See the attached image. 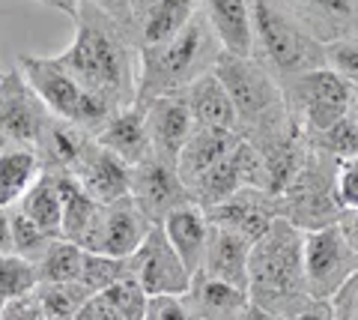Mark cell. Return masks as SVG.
Returning <instances> with one entry per match:
<instances>
[{
	"label": "cell",
	"mask_w": 358,
	"mask_h": 320,
	"mask_svg": "<svg viewBox=\"0 0 358 320\" xmlns=\"http://www.w3.org/2000/svg\"><path fill=\"white\" fill-rule=\"evenodd\" d=\"M334 192H338L343 213H355L358 209V156L338 159V168H334Z\"/></svg>",
	"instance_id": "obj_38"
},
{
	"label": "cell",
	"mask_w": 358,
	"mask_h": 320,
	"mask_svg": "<svg viewBox=\"0 0 358 320\" xmlns=\"http://www.w3.org/2000/svg\"><path fill=\"white\" fill-rule=\"evenodd\" d=\"M200 9H203L224 51L239 54V57H254L251 0H200Z\"/></svg>",
	"instance_id": "obj_23"
},
{
	"label": "cell",
	"mask_w": 358,
	"mask_h": 320,
	"mask_svg": "<svg viewBox=\"0 0 358 320\" xmlns=\"http://www.w3.org/2000/svg\"><path fill=\"white\" fill-rule=\"evenodd\" d=\"M310 147L329 153V156H334V159L358 156V117L346 114L338 126H331L329 132H322V135L310 138Z\"/></svg>",
	"instance_id": "obj_36"
},
{
	"label": "cell",
	"mask_w": 358,
	"mask_h": 320,
	"mask_svg": "<svg viewBox=\"0 0 358 320\" xmlns=\"http://www.w3.org/2000/svg\"><path fill=\"white\" fill-rule=\"evenodd\" d=\"M96 144H102L105 150L120 156L126 165H131V168H138L141 162H147L152 156V141H150L143 108L131 105V108L114 111L105 123V129L96 135Z\"/></svg>",
	"instance_id": "obj_22"
},
{
	"label": "cell",
	"mask_w": 358,
	"mask_h": 320,
	"mask_svg": "<svg viewBox=\"0 0 358 320\" xmlns=\"http://www.w3.org/2000/svg\"><path fill=\"white\" fill-rule=\"evenodd\" d=\"M355 30H358V25H355Z\"/></svg>",
	"instance_id": "obj_53"
},
{
	"label": "cell",
	"mask_w": 358,
	"mask_h": 320,
	"mask_svg": "<svg viewBox=\"0 0 358 320\" xmlns=\"http://www.w3.org/2000/svg\"><path fill=\"white\" fill-rule=\"evenodd\" d=\"M329 302L334 308V320H358V272L331 296Z\"/></svg>",
	"instance_id": "obj_42"
},
{
	"label": "cell",
	"mask_w": 358,
	"mask_h": 320,
	"mask_svg": "<svg viewBox=\"0 0 358 320\" xmlns=\"http://www.w3.org/2000/svg\"><path fill=\"white\" fill-rule=\"evenodd\" d=\"M54 239H60V237L45 234L42 228H36L27 216H21L18 209L13 207V251H15V255H21L30 263H36Z\"/></svg>",
	"instance_id": "obj_35"
},
{
	"label": "cell",
	"mask_w": 358,
	"mask_h": 320,
	"mask_svg": "<svg viewBox=\"0 0 358 320\" xmlns=\"http://www.w3.org/2000/svg\"><path fill=\"white\" fill-rule=\"evenodd\" d=\"M60 192H63V228L60 237L75 242L84 251H99L102 246V228H105V207L96 197L84 192V186L72 174H60Z\"/></svg>",
	"instance_id": "obj_15"
},
{
	"label": "cell",
	"mask_w": 358,
	"mask_h": 320,
	"mask_svg": "<svg viewBox=\"0 0 358 320\" xmlns=\"http://www.w3.org/2000/svg\"><path fill=\"white\" fill-rule=\"evenodd\" d=\"M39 288L36 267L15 251H0V300H18Z\"/></svg>",
	"instance_id": "obj_31"
},
{
	"label": "cell",
	"mask_w": 358,
	"mask_h": 320,
	"mask_svg": "<svg viewBox=\"0 0 358 320\" xmlns=\"http://www.w3.org/2000/svg\"><path fill=\"white\" fill-rule=\"evenodd\" d=\"M251 246L254 242L248 237L209 222V239H206V255H203V267H200V272L248 293Z\"/></svg>",
	"instance_id": "obj_18"
},
{
	"label": "cell",
	"mask_w": 358,
	"mask_h": 320,
	"mask_svg": "<svg viewBox=\"0 0 358 320\" xmlns=\"http://www.w3.org/2000/svg\"><path fill=\"white\" fill-rule=\"evenodd\" d=\"M221 42L209 27L203 9L188 21V27L162 48L138 51V105L155 96L182 93L197 78L215 69Z\"/></svg>",
	"instance_id": "obj_3"
},
{
	"label": "cell",
	"mask_w": 358,
	"mask_h": 320,
	"mask_svg": "<svg viewBox=\"0 0 358 320\" xmlns=\"http://www.w3.org/2000/svg\"><path fill=\"white\" fill-rule=\"evenodd\" d=\"M164 237L171 239V246L176 249V255L182 258L188 272L197 275L203 267L206 255V239H209V218L194 201H188L182 207H176L171 216L162 222Z\"/></svg>",
	"instance_id": "obj_25"
},
{
	"label": "cell",
	"mask_w": 358,
	"mask_h": 320,
	"mask_svg": "<svg viewBox=\"0 0 358 320\" xmlns=\"http://www.w3.org/2000/svg\"><path fill=\"white\" fill-rule=\"evenodd\" d=\"M281 90L289 120L308 141L338 126L352 105V84H346L326 66L281 81Z\"/></svg>",
	"instance_id": "obj_7"
},
{
	"label": "cell",
	"mask_w": 358,
	"mask_h": 320,
	"mask_svg": "<svg viewBox=\"0 0 358 320\" xmlns=\"http://www.w3.org/2000/svg\"><path fill=\"white\" fill-rule=\"evenodd\" d=\"M152 222L150 216L138 207V201L129 195L122 201H114L105 207V228H102V246L96 255L110 258H131L150 237Z\"/></svg>",
	"instance_id": "obj_19"
},
{
	"label": "cell",
	"mask_w": 358,
	"mask_h": 320,
	"mask_svg": "<svg viewBox=\"0 0 358 320\" xmlns=\"http://www.w3.org/2000/svg\"><path fill=\"white\" fill-rule=\"evenodd\" d=\"M334 168H338V159L310 147L296 180L281 195L287 222H293L299 230H320L338 225L346 216L338 201V192H334Z\"/></svg>",
	"instance_id": "obj_8"
},
{
	"label": "cell",
	"mask_w": 358,
	"mask_h": 320,
	"mask_svg": "<svg viewBox=\"0 0 358 320\" xmlns=\"http://www.w3.org/2000/svg\"><path fill=\"white\" fill-rule=\"evenodd\" d=\"M287 320H334V308L329 300H308L301 308H296Z\"/></svg>",
	"instance_id": "obj_44"
},
{
	"label": "cell",
	"mask_w": 358,
	"mask_h": 320,
	"mask_svg": "<svg viewBox=\"0 0 358 320\" xmlns=\"http://www.w3.org/2000/svg\"><path fill=\"white\" fill-rule=\"evenodd\" d=\"M129 267L131 279H138L150 296H185L194 279L171 246V239L164 237L162 225H152L143 246L129 258Z\"/></svg>",
	"instance_id": "obj_10"
},
{
	"label": "cell",
	"mask_w": 358,
	"mask_h": 320,
	"mask_svg": "<svg viewBox=\"0 0 358 320\" xmlns=\"http://www.w3.org/2000/svg\"><path fill=\"white\" fill-rule=\"evenodd\" d=\"M212 72L227 87L230 102L236 108V129L245 141L263 144V141L293 129L281 84L260 60L221 51Z\"/></svg>",
	"instance_id": "obj_4"
},
{
	"label": "cell",
	"mask_w": 358,
	"mask_h": 320,
	"mask_svg": "<svg viewBox=\"0 0 358 320\" xmlns=\"http://www.w3.org/2000/svg\"><path fill=\"white\" fill-rule=\"evenodd\" d=\"M0 75H3V72H0Z\"/></svg>",
	"instance_id": "obj_54"
},
{
	"label": "cell",
	"mask_w": 358,
	"mask_h": 320,
	"mask_svg": "<svg viewBox=\"0 0 358 320\" xmlns=\"http://www.w3.org/2000/svg\"><path fill=\"white\" fill-rule=\"evenodd\" d=\"M203 213L212 225L230 228L254 242L266 234L275 218H284V207L278 195H268L263 189H242L239 195L227 197L224 204L212 209H203Z\"/></svg>",
	"instance_id": "obj_13"
},
{
	"label": "cell",
	"mask_w": 358,
	"mask_h": 320,
	"mask_svg": "<svg viewBox=\"0 0 358 320\" xmlns=\"http://www.w3.org/2000/svg\"><path fill=\"white\" fill-rule=\"evenodd\" d=\"M281 4L322 46L358 33V0H281Z\"/></svg>",
	"instance_id": "obj_20"
},
{
	"label": "cell",
	"mask_w": 358,
	"mask_h": 320,
	"mask_svg": "<svg viewBox=\"0 0 358 320\" xmlns=\"http://www.w3.org/2000/svg\"><path fill=\"white\" fill-rule=\"evenodd\" d=\"M69 48L54 54L72 78L110 108L138 105V46L129 30L99 6H78Z\"/></svg>",
	"instance_id": "obj_1"
},
{
	"label": "cell",
	"mask_w": 358,
	"mask_h": 320,
	"mask_svg": "<svg viewBox=\"0 0 358 320\" xmlns=\"http://www.w3.org/2000/svg\"><path fill=\"white\" fill-rule=\"evenodd\" d=\"M200 13V0H143L131 27V39L138 51L162 48L179 36L188 21Z\"/></svg>",
	"instance_id": "obj_17"
},
{
	"label": "cell",
	"mask_w": 358,
	"mask_h": 320,
	"mask_svg": "<svg viewBox=\"0 0 358 320\" xmlns=\"http://www.w3.org/2000/svg\"><path fill=\"white\" fill-rule=\"evenodd\" d=\"M185 302L192 305L197 320H236L251 305L245 291L233 288V284H224L218 279H209L203 272H197L192 279Z\"/></svg>",
	"instance_id": "obj_27"
},
{
	"label": "cell",
	"mask_w": 358,
	"mask_h": 320,
	"mask_svg": "<svg viewBox=\"0 0 358 320\" xmlns=\"http://www.w3.org/2000/svg\"><path fill=\"white\" fill-rule=\"evenodd\" d=\"M72 320H120V314L114 312V305H110L102 293H93L90 300L78 308Z\"/></svg>",
	"instance_id": "obj_43"
},
{
	"label": "cell",
	"mask_w": 358,
	"mask_h": 320,
	"mask_svg": "<svg viewBox=\"0 0 358 320\" xmlns=\"http://www.w3.org/2000/svg\"><path fill=\"white\" fill-rule=\"evenodd\" d=\"M341 228H343L346 239H350V246L358 251V209H355V213H346L341 218Z\"/></svg>",
	"instance_id": "obj_46"
},
{
	"label": "cell",
	"mask_w": 358,
	"mask_h": 320,
	"mask_svg": "<svg viewBox=\"0 0 358 320\" xmlns=\"http://www.w3.org/2000/svg\"><path fill=\"white\" fill-rule=\"evenodd\" d=\"M105 300L114 305V312L120 314V320H143V312H147V302H150V293L141 288L138 279H120L114 281L110 288L102 291Z\"/></svg>",
	"instance_id": "obj_34"
},
{
	"label": "cell",
	"mask_w": 358,
	"mask_h": 320,
	"mask_svg": "<svg viewBox=\"0 0 358 320\" xmlns=\"http://www.w3.org/2000/svg\"><path fill=\"white\" fill-rule=\"evenodd\" d=\"M326 69L341 75L346 84L358 87V33L326 42Z\"/></svg>",
	"instance_id": "obj_37"
},
{
	"label": "cell",
	"mask_w": 358,
	"mask_h": 320,
	"mask_svg": "<svg viewBox=\"0 0 358 320\" xmlns=\"http://www.w3.org/2000/svg\"><path fill=\"white\" fill-rule=\"evenodd\" d=\"M185 102L192 108L194 126L197 129H236V108L230 102L227 87L221 84L215 72H206L203 78H197L192 87H185Z\"/></svg>",
	"instance_id": "obj_26"
},
{
	"label": "cell",
	"mask_w": 358,
	"mask_h": 320,
	"mask_svg": "<svg viewBox=\"0 0 358 320\" xmlns=\"http://www.w3.org/2000/svg\"><path fill=\"white\" fill-rule=\"evenodd\" d=\"M0 312H3V300H0Z\"/></svg>",
	"instance_id": "obj_51"
},
{
	"label": "cell",
	"mask_w": 358,
	"mask_h": 320,
	"mask_svg": "<svg viewBox=\"0 0 358 320\" xmlns=\"http://www.w3.org/2000/svg\"><path fill=\"white\" fill-rule=\"evenodd\" d=\"M48 120V108L33 93V87L27 84L18 66L0 75V138L13 141V144L36 147Z\"/></svg>",
	"instance_id": "obj_11"
},
{
	"label": "cell",
	"mask_w": 358,
	"mask_h": 320,
	"mask_svg": "<svg viewBox=\"0 0 358 320\" xmlns=\"http://www.w3.org/2000/svg\"><path fill=\"white\" fill-rule=\"evenodd\" d=\"M358 272V251L350 246L341 222L305 230V284L310 300H331Z\"/></svg>",
	"instance_id": "obj_9"
},
{
	"label": "cell",
	"mask_w": 358,
	"mask_h": 320,
	"mask_svg": "<svg viewBox=\"0 0 358 320\" xmlns=\"http://www.w3.org/2000/svg\"><path fill=\"white\" fill-rule=\"evenodd\" d=\"M0 18H3V13H0Z\"/></svg>",
	"instance_id": "obj_52"
},
{
	"label": "cell",
	"mask_w": 358,
	"mask_h": 320,
	"mask_svg": "<svg viewBox=\"0 0 358 320\" xmlns=\"http://www.w3.org/2000/svg\"><path fill=\"white\" fill-rule=\"evenodd\" d=\"M0 251H13V209L0 207Z\"/></svg>",
	"instance_id": "obj_45"
},
{
	"label": "cell",
	"mask_w": 358,
	"mask_h": 320,
	"mask_svg": "<svg viewBox=\"0 0 358 320\" xmlns=\"http://www.w3.org/2000/svg\"><path fill=\"white\" fill-rule=\"evenodd\" d=\"M350 114L358 117V87H352V105H350Z\"/></svg>",
	"instance_id": "obj_49"
},
{
	"label": "cell",
	"mask_w": 358,
	"mask_h": 320,
	"mask_svg": "<svg viewBox=\"0 0 358 320\" xmlns=\"http://www.w3.org/2000/svg\"><path fill=\"white\" fill-rule=\"evenodd\" d=\"M143 320H197L185 296H150Z\"/></svg>",
	"instance_id": "obj_39"
},
{
	"label": "cell",
	"mask_w": 358,
	"mask_h": 320,
	"mask_svg": "<svg viewBox=\"0 0 358 320\" xmlns=\"http://www.w3.org/2000/svg\"><path fill=\"white\" fill-rule=\"evenodd\" d=\"M131 267L129 258H110V255H96V251H84V263H81V281L90 293H102L120 279H129Z\"/></svg>",
	"instance_id": "obj_32"
},
{
	"label": "cell",
	"mask_w": 358,
	"mask_h": 320,
	"mask_svg": "<svg viewBox=\"0 0 358 320\" xmlns=\"http://www.w3.org/2000/svg\"><path fill=\"white\" fill-rule=\"evenodd\" d=\"M131 197L150 216L152 225H162L176 207L192 201L185 183L179 180L176 162L162 156H150L138 168H131Z\"/></svg>",
	"instance_id": "obj_12"
},
{
	"label": "cell",
	"mask_w": 358,
	"mask_h": 320,
	"mask_svg": "<svg viewBox=\"0 0 358 320\" xmlns=\"http://www.w3.org/2000/svg\"><path fill=\"white\" fill-rule=\"evenodd\" d=\"M93 144V135H87L84 129H78L66 120L51 117L45 123L42 135L36 141V156L42 162V171H51V174H75L78 162L84 159L87 147Z\"/></svg>",
	"instance_id": "obj_24"
},
{
	"label": "cell",
	"mask_w": 358,
	"mask_h": 320,
	"mask_svg": "<svg viewBox=\"0 0 358 320\" xmlns=\"http://www.w3.org/2000/svg\"><path fill=\"white\" fill-rule=\"evenodd\" d=\"M239 141L242 135L233 129H194L192 138L185 141V147L176 156V171L179 180L185 183V189H192L200 176L227 159L239 147Z\"/></svg>",
	"instance_id": "obj_21"
},
{
	"label": "cell",
	"mask_w": 358,
	"mask_h": 320,
	"mask_svg": "<svg viewBox=\"0 0 358 320\" xmlns=\"http://www.w3.org/2000/svg\"><path fill=\"white\" fill-rule=\"evenodd\" d=\"M39 4L48 6V9H57V13L69 15V18H75L78 15V6H81V0H39Z\"/></svg>",
	"instance_id": "obj_47"
},
{
	"label": "cell",
	"mask_w": 358,
	"mask_h": 320,
	"mask_svg": "<svg viewBox=\"0 0 358 320\" xmlns=\"http://www.w3.org/2000/svg\"><path fill=\"white\" fill-rule=\"evenodd\" d=\"M81 4H90V6H99L102 13H108L114 21H120L122 27L129 30L131 36V27H134V18H138V9L143 0H81Z\"/></svg>",
	"instance_id": "obj_40"
},
{
	"label": "cell",
	"mask_w": 358,
	"mask_h": 320,
	"mask_svg": "<svg viewBox=\"0 0 358 320\" xmlns=\"http://www.w3.org/2000/svg\"><path fill=\"white\" fill-rule=\"evenodd\" d=\"M42 176V162L33 147L24 144H3L0 147V207L13 209L21 197L30 192V186Z\"/></svg>",
	"instance_id": "obj_28"
},
{
	"label": "cell",
	"mask_w": 358,
	"mask_h": 320,
	"mask_svg": "<svg viewBox=\"0 0 358 320\" xmlns=\"http://www.w3.org/2000/svg\"><path fill=\"white\" fill-rule=\"evenodd\" d=\"M18 69L27 78V84L33 87V93L42 99V105L48 108L51 117L66 120V123L84 129L87 135H93V138L105 129L110 114L117 111L105 99L84 90L57 63V57H48V54H21Z\"/></svg>",
	"instance_id": "obj_6"
},
{
	"label": "cell",
	"mask_w": 358,
	"mask_h": 320,
	"mask_svg": "<svg viewBox=\"0 0 358 320\" xmlns=\"http://www.w3.org/2000/svg\"><path fill=\"white\" fill-rule=\"evenodd\" d=\"M0 320H45V312H42V302H39L36 291L27 293V296H18V300L3 302Z\"/></svg>",
	"instance_id": "obj_41"
},
{
	"label": "cell",
	"mask_w": 358,
	"mask_h": 320,
	"mask_svg": "<svg viewBox=\"0 0 358 320\" xmlns=\"http://www.w3.org/2000/svg\"><path fill=\"white\" fill-rule=\"evenodd\" d=\"M36 296L42 302L45 317H75V312L93 293L81 281H57V284H39Z\"/></svg>",
	"instance_id": "obj_33"
},
{
	"label": "cell",
	"mask_w": 358,
	"mask_h": 320,
	"mask_svg": "<svg viewBox=\"0 0 358 320\" xmlns=\"http://www.w3.org/2000/svg\"><path fill=\"white\" fill-rule=\"evenodd\" d=\"M45 320H72V317H45Z\"/></svg>",
	"instance_id": "obj_50"
},
{
	"label": "cell",
	"mask_w": 358,
	"mask_h": 320,
	"mask_svg": "<svg viewBox=\"0 0 358 320\" xmlns=\"http://www.w3.org/2000/svg\"><path fill=\"white\" fill-rule=\"evenodd\" d=\"M81 263H84V249H78L75 242L60 237L45 249V255L33 267H36L39 284H57V281L81 279Z\"/></svg>",
	"instance_id": "obj_30"
},
{
	"label": "cell",
	"mask_w": 358,
	"mask_h": 320,
	"mask_svg": "<svg viewBox=\"0 0 358 320\" xmlns=\"http://www.w3.org/2000/svg\"><path fill=\"white\" fill-rule=\"evenodd\" d=\"M72 176L99 204H114V201H122V197L131 195V165H126L102 144H96V138H93V144L87 147L84 159L78 162Z\"/></svg>",
	"instance_id": "obj_16"
},
{
	"label": "cell",
	"mask_w": 358,
	"mask_h": 320,
	"mask_svg": "<svg viewBox=\"0 0 358 320\" xmlns=\"http://www.w3.org/2000/svg\"><path fill=\"white\" fill-rule=\"evenodd\" d=\"M248 300L281 320L310 300L305 284V230L287 218H275L266 234L254 239L248 260Z\"/></svg>",
	"instance_id": "obj_2"
},
{
	"label": "cell",
	"mask_w": 358,
	"mask_h": 320,
	"mask_svg": "<svg viewBox=\"0 0 358 320\" xmlns=\"http://www.w3.org/2000/svg\"><path fill=\"white\" fill-rule=\"evenodd\" d=\"M21 216H27L33 225L42 228L45 234L60 237L63 228V192H60V174L42 171V176L30 186V192L21 197L15 207Z\"/></svg>",
	"instance_id": "obj_29"
},
{
	"label": "cell",
	"mask_w": 358,
	"mask_h": 320,
	"mask_svg": "<svg viewBox=\"0 0 358 320\" xmlns=\"http://www.w3.org/2000/svg\"><path fill=\"white\" fill-rule=\"evenodd\" d=\"M143 117H147V129H150V141H152V156L171 159L176 162L179 150L185 147V141L192 138L194 117L192 108L185 102V93H167V96H155L150 102H143Z\"/></svg>",
	"instance_id": "obj_14"
},
{
	"label": "cell",
	"mask_w": 358,
	"mask_h": 320,
	"mask_svg": "<svg viewBox=\"0 0 358 320\" xmlns=\"http://www.w3.org/2000/svg\"><path fill=\"white\" fill-rule=\"evenodd\" d=\"M236 320H281V317H275V314H268V312H263V308H257L254 302L245 308V312L236 317Z\"/></svg>",
	"instance_id": "obj_48"
},
{
	"label": "cell",
	"mask_w": 358,
	"mask_h": 320,
	"mask_svg": "<svg viewBox=\"0 0 358 320\" xmlns=\"http://www.w3.org/2000/svg\"><path fill=\"white\" fill-rule=\"evenodd\" d=\"M254 60H260L278 84L326 66V46L301 27L281 0H251Z\"/></svg>",
	"instance_id": "obj_5"
}]
</instances>
